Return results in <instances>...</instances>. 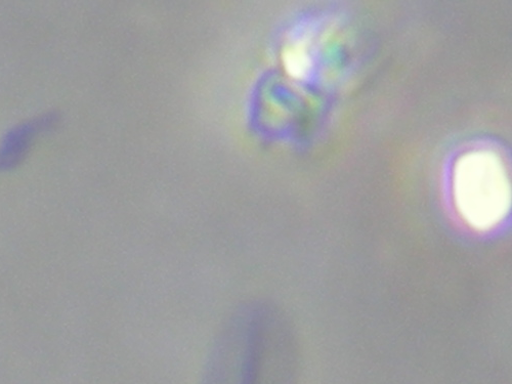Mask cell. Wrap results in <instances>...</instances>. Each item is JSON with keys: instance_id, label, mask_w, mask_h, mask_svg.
<instances>
[{"instance_id": "cell-2", "label": "cell", "mask_w": 512, "mask_h": 384, "mask_svg": "<svg viewBox=\"0 0 512 384\" xmlns=\"http://www.w3.org/2000/svg\"><path fill=\"white\" fill-rule=\"evenodd\" d=\"M453 199L462 221L486 232L497 227L510 207V186L499 158L476 152L463 157L455 169Z\"/></svg>"}, {"instance_id": "cell-4", "label": "cell", "mask_w": 512, "mask_h": 384, "mask_svg": "<svg viewBox=\"0 0 512 384\" xmlns=\"http://www.w3.org/2000/svg\"><path fill=\"white\" fill-rule=\"evenodd\" d=\"M284 64L288 74L294 78L304 77L310 68L309 57L301 49H289L284 55Z\"/></svg>"}, {"instance_id": "cell-3", "label": "cell", "mask_w": 512, "mask_h": 384, "mask_svg": "<svg viewBox=\"0 0 512 384\" xmlns=\"http://www.w3.org/2000/svg\"><path fill=\"white\" fill-rule=\"evenodd\" d=\"M58 120L57 115L48 114L13 127L0 143V172L22 163L37 136L53 130Z\"/></svg>"}, {"instance_id": "cell-1", "label": "cell", "mask_w": 512, "mask_h": 384, "mask_svg": "<svg viewBox=\"0 0 512 384\" xmlns=\"http://www.w3.org/2000/svg\"><path fill=\"white\" fill-rule=\"evenodd\" d=\"M270 321L263 303L237 310L212 347L202 384H274Z\"/></svg>"}]
</instances>
